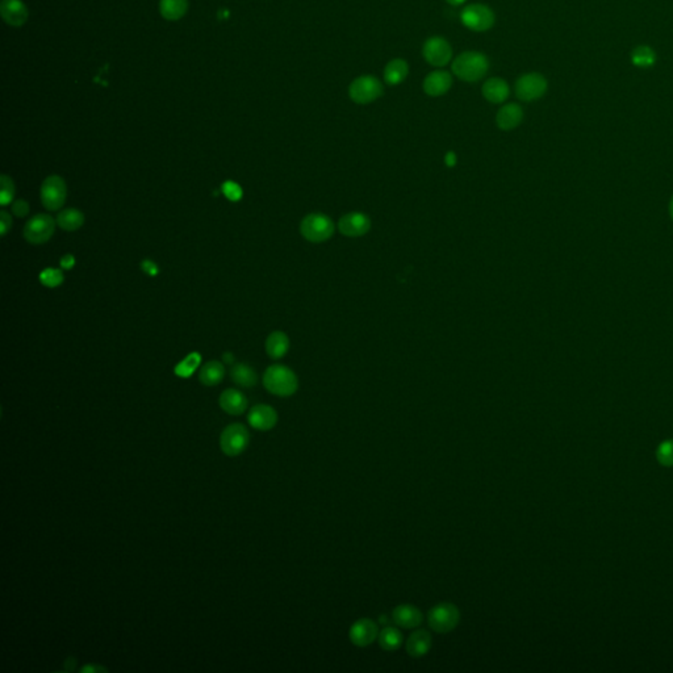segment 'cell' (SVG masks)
Returning a JSON list of instances; mask_svg holds the SVG:
<instances>
[{
	"label": "cell",
	"mask_w": 673,
	"mask_h": 673,
	"mask_svg": "<svg viewBox=\"0 0 673 673\" xmlns=\"http://www.w3.org/2000/svg\"><path fill=\"white\" fill-rule=\"evenodd\" d=\"M489 70V59L484 53L468 50L458 55L451 64L454 75L468 83L479 82Z\"/></svg>",
	"instance_id": "cell-1"
},
{
	"label": "cell",
	"mask_w": 673,
	"mask_h": 673,
	"mask_svg": "<svg viewBox=\"0 0 673 673\" xmlns=\"http://www.w3.org/2000/svg\"><path fill=\"white\" fill-rule=\"evenodd\" d=\"M263 384L270 393L280 398H288L298 391V376L286 366L274 364L266 370Z\"/></svg>",
	"instance_id": "cell-2"
},
{
	"label": "cell",
	"mask_w": 673,
	"mask_h": 673,
	"mask_svg": "<svg viewBox=\"0 0 673 673\" xmlns=\"http://www.w3.org/2000/svg\"><path fill=\"white\" fill-rule=\"evenodd\" d=\"M384 94L383 83L372 75H361L355 78L349 86V98L355 104L366 106L374 103Z\"/></svg>",
	"instance_id": "cell-3"
},
{
	"label": "cell",
	"mask_w": 673,
	"mask_h": 673,
	"mask_svg": "<svg viewBox=\"0 0 673 673\" xmlns=\"http://www.w3.org/2000/svg\"><path fill=\"white\" fill-rule=\"evenodd\" d=\"M461 22L472 32H486L495 25L496 16L491 7L474 3L464 7L463 11L461 12Z\"/></svg>",
	"instance_id": "cell-4"
},
{
	"label": "cell",
	"mask_w": 673,
	"mask_h": 673,
	"mask_svg": "<svg viewBox=\"0 0 673 673\" xmlns=\"http://www.w3.org/2000/svg\"><path fill=\"white\" fill-rule=\"evenodd\" d=\"M301 236L313 243L328 241L334 233L333 221L322 213H310L305 216L300 224Z\"/></svg>",
	"instance_id": "cell-5"
},
{
	"label": "cell",
	"mask_w": 673,
	"mask_h": 673,
	"mask_svg": "<svg viewBox=\"0 0 673 673\" xmlns=\"http://www.w3.org/2000/svg\"><path fill=\"white\" fill-rule=\"evenodd\" d=\"M461 621V612L451 602H441L431 607L428 613V623L438 634L453 631Z\"/></svg>",
	"instance_id": "cell-6"
},
{
	"label": "cell",
	"mask_w": 673,
	"mask_h": 673,
	"mask_svg": "<svg viewBox=\"0 0 673 673\" xmlns=\"http://www.w3.org/2000/svg\"><path fill=\"white\" fill-rule=\"evenodd\" d=\"M250 433L243 424L226 426L220 435V449L226 456H238L247 449Z\"/></svg>",
	"instance_id": "cell-7"
},
{
	"label": "cell",
	"mask_w": 673,
	"mask_h": 673,
	"mask_svg": "<svg viewBox=\"0 0 673 673\" xmlns=\"http://www.w3.org/2000/svg\"><path fill=\"white\" fill-rule=\"evenodd\" d=\"M549 89L547 79L540 73H526L516 80L514 92L522 101H535L544 96Z\"/></svg>",
	"instance_id": "cell-8"
},
{
	"label": "cell",
	"mask_w": 673,
	"mask_h": 673,
	"mask_svg": "<svg viewBox=\"0 0 673 673\" xmlns=\"http://www.w3.org/2000/svg\"><path fill=\"white\" fill-rule=\"evenodd\" d=\"M57 221L46 213L34 215L24 226V238L32 245L48 243L55 234Z\"/></svg>",
	"instance_id": "cell-9"
},
{
	"label": "cell",
	"mask_w": 673,
	"mask_h": 673,
	"mask_svg": "<svg viewBox=\"0 0 673 673\" xmlns=\"http://www.w3.org/2000/svg\"><path fill=\"white\" fill-rule=\"evenodd\" d=\"M422 55L429 65L441 68V67L447 66L451 62L453 48L446 38L440 36H433L430 38H428L422 46Z\"/></svg>",
	"instance_id": "cell-10"
},
{
	"label": "cell",
	"mask_w": 673,
	"mask_h": 673,
	"mask_svg": "<svg viewBox=\"0 0 673 673\" xmlns=\"http://www.w3.org/2000/svg\"><path fill=\"white\" fill-rule=\"evenodd\" d=\"M41 201L48 210H61L66 201L67 188L65 180L58 175L46 178L41 184Z\"/></svg>",
	"instance_id": "cell-11"
},
{
	"label": "cell",
	"mask_w": 673,
	"mask_h": 673,
	"mask_svg": "<svg viewBox=\"0 0 673 673\" xmlns=\"http://www.w3.org/2000/svg\"><path fill=\"white\" fill-rule=\"evenodd\" d=\"M379 628L372 619L361 618L354 622L349 631V638L356 647H367L379 638Z\"/></svg>",
	"instance_id": "cell-12"
},
{
	"label": "cell",
	"mask_w": 673,
	"mask_h": 673,
	"mask_svg": "<svg viewBox=\"0 0 673 673\" xmlns=\"http://www.w3.org/2000/svg\"><path fill=\"white\" fill-rule=\"evenodd\" d=\"M453 86V75L444 70H435L428 74L424 82V92L430 98H440L447 94Z\"/></svg>",
	"instance_id": "cell-13"
},
{
	"label": "cell",
	"mask_w": 673,
	"mask_h": 673,
	"mask_svg": "<svg viewBox=\"0 0 673 673\" xmlns=\"http://www.w3.org/2000/svg\"><path fill=\"white\" fill-rule=\"evenodd\" d=\"M371 228V220L361 212H350L341 217L338 222V229L343 236L355 238L362 237Z\"/></svg>",
	"instance_id": "cell-14"
},
{
	"label": "cell",
	"mask_w": 673,
	"mask_h": 673,
	"mask_svg": "<svg viewBox=\"0 0 673 673\" xmlns=\"http://www.w3.org/2000/svg\"><path fill=\"white\" fill-rule=\"evenodd\" d=\"M247 421L252 428L256 430L268 431L275 428L277 424V413L275 409L266 404H258L250 409Z\"/></svg>",
	"instance_id": "cell-15"
},
{
	"label": "cell",
	"mask_w": 673,
	"mask_h": 673,
	"mask_svg": "<svg viewBox=\"0 0 673 673\" xmlns=\"http://www.w3.org/2000/svg\"><path fill=\"white\" fill-rule=\"evenodd\" d=\"M0 13L6 24L11 27H22L29 16V12L22 0H1Z\"/></svg>",
	"instance_id": "cell-16"
},
{
	"label": "cell",
	"mask_w": 673,
	"mask_h": 673,
	"mask_svg": "<svg viewBox=\"0 0 673 673\" xmlns=\"http://www.w3.org/2000/svg\"><path fill=\"white\" fill-rule=\"evenodd\" d=\"M392 621L398 628L403 629H416L424 621V614L419 607L410 604H403L393 609Z\"/></svg>",
	"instance_id": "cell-17"
},
{
	"label": "cell",
	"mask_w": 673,
	"mask_h": 673,
	"mask_svg": "<svg viewBox=\"0 0 673 673\" xmlns=\"http://www.w3.org/2000/svg\"><path fill=\"white\" fill-rule=\"evenodd\" d=\"M523 120V110L517 103H508L502 106L496 115L497 126L501 131H513Z\"/></svg>",
	"instance_id": "cell-18"
},
{
	"label": "cell",
	"mask_w": 673,
	"mask_h": 673,
	"mask_svg": "<svg viewBox=\"0 0 673 673\" xmlns=\"http://www.w3.org/2000/svg\"><path fill=\"white\" fill-rule=\"evenodd\" d=\"M482 94L484 99L493 104H501L508 100L510 95V87L508 82L502 78L493 77L486 79L482 87Z\"/></svg>",
	"instance_id": "cell-19"
},
{
	"label": "cell",
	"mask_w": 673,
	"mask_h": 673,
	"mask_svg": "<svg viewBox=\"0 0 673 673\" xmlns=\"http://www.w3.org/2000/svg\"><path fill=\"white\" fill-rule=\"evenodd\" d=\"M219 404L225 413L231 416H240L247 409L249 403L243 392L229 388L221 393Z\"/></svg>",
	"instance_id": "cell-20"
},
{
	"label": "cell",
	"mask_w": 673,
	"mask_h": 673,
	"mask_svg": "<svg viewBox=\"0 0 673 673\" xmlns=\"http://www.w3.org/2000/svg\"><path fill=\"white\" fill-rule=\"evenodd\" d=\"M431 643L433 639L429 631L424 629L416 630L409 635L405 649L412 658H422L430 651Z\"/></svg>",
	"instance_id": "cell-21"
},
{
	"label": "cell",
	"mask_w": 673,
	"mask_h": 673,
	"mask_svg": "<svg viewBox=\"0 0 673 673\" xmlns=\"http://www.w3.org/2000/svg\"><path fill=\"white\" fill-rule=\"evenodd\" d=\"M408 62L403 58H393L384 67V80L389 86L401 85L408 78Z\"/></svg>",
	"instance_id": "cell-22"
},
{
	"label": "cell",
	"mask_w": 673,
	"mask_h": 673,
	"mask_svg": "<svg viewBox=\"0 0 673 673\" xmlns=\"http://www.w3.org/2000/svg\"><path fill=\"white\" fill-rule=\"evenodd\" d=\"M289 338L283 331H273L266 341V352L270 358L280 359L287 354Z\"/></svg>",
	"instance_id": "cell-23"
},
{
	"label": "cell",
	"mask_w": 673,
	"mask_h": 673,
	"mask_svg": "<svg viewBox=\"0 0 673 673\" xmlns=\"http://www.w3.org/2000/svg\"><path fill=\"white\" fill-rule=\"evenodd\" d=\"M188 11V0H161L159 12L162 17L168 22H178Z\"/></svg>",
	"instance_id": "cell-24"
},
{
	"label": "cell",
	"mask_w": 673,
	"mask_h": 673,
	"mask_svg": "<svg viewBox=\"0 0 673 673\" xmlns=\"http://www.w3.org/2000/svg\"><path fill=\"white\" fill-rule=\"evenodd\" d=\"M225 376V368L219 361H210L204 364L200 370L199 380L207 386H215L220 384Z\"/></svg>",
	"instance_id": "cell-25"
},
{
	"label": "cell",
	"mask_w": 673,
	"mask_h": 673,
	"mask_svg": "<svg viewBox=\"0 0 673 673\" xmlns=\"http://www.w3.org/2000/svg\"><path fill=\"white\" fill-rule=\"evenodd\" d=\"M231 377L237 386L252 388L258 383V375L250 366L245 363L234 364L231 370Z\"/></svg>",
	"instance_id": "cell-26"
},
{
	"label": "cell",
	"mask_w": 673,
	"mask_h": 673,
	"mask_svg": "<svg viewBox=\"0 0 673 673\" xmlns=\"http://www.w3.org/2000/svg\"><path fill=\"white\" fill-rule=\"evenodd\" d=\"M57 225L67 231V232H74L78 231L83 222H85V215L79 210L75 208H67L64 210L57 216Z\"/></svg>",
	"instance_id": "cell-27"
},
{
	"label": "cell",
	"mask_w": 673,
	"mask_h": 673,
	"mask_svg": "<svg viewBox=\"0 0 673 673\" xmlns=\"http://www.w3.org/2000/svg\"><path fill=\"white\" fill-rule=\"evenodd\" d=\"M404 643L403 632L393 626H386L379 632V644L386 651H396Z\"/></svg>",
	"instance_id": "cell-28"
},
{
	"label": "cell",
	"mask_w": 673,
	"mask_h": 673,
	"mask_svg": "<svg viewBox=\"0 0 673 673\" xmlns=\"http://www.w3.org/2000/svg\"><path fill=\"white\" fill-rule=\"evenodd\" d=\"M631 62H632L634 66L640 67V68H649V67L655 65L656 53L650 46L639 45L631 53Z\"/></svg>",
	"instance_id": "cell-29"
},
{
	"label": "cell",
	"mask_w": 673,
	"mask_h": 673,
	"mask_svg": "<svg viewBox=\"0 0 673 673\" xmlns=\"http://www.w3.org/2000/svg\"><path fill=\"white\" fill-rule=\"evenodd\" d=\"M201 362V356L198 353H191L175 367V374L180 377H189Z\"/></svg>",
	"instance_id": "cell-30"
},
{
	"label": "cell",
	"mask_w": 673,
	"mask_h": 673,
	"mask_svg": "<svg viewBox=\"0 0 673 673\" xmlns=\"http://www.w3.org/2000/svg\"><path fill=\"white\" fill-rule=\"evenodd\" d=\"M64 274L58 268H46L40 274V282L44 284L45 287L55 288L58 287L64 282Z\"/></svg>",
	"instance_id": "cell-31"
},
{
	"label": "cell",
	"mask_w": 673,
	"mask_h": 673,
	"mask_svg": "<svg viewBox=\"0 0 673 673\" xmlns=\"http://www.w3.org/2000/svg\"><path fill=\"white\" fill-rule=\"evenodd\" d=\"M0 204L6 207L7 204L11 203L15 196V184L13 180L8 175H1L0 178Z\"/></svg>",
	"instance_id": "cell-32"
},
{
	"label": "cell",
	"mask_w": 673,
	"mask_h": 673,
	"mask_svg": "<svg viewBox=\"0 0 673 673\" xmlns=\"http://www.w3.org/2000/svg\"><path fill=\"white\" fill-rule=\"evenodd\" d=\"M656 456L659 463L663 465H667V467L673 465V441L663 442L656 451Z\"/></svg>",
	"instance_id": "cell-33"
},
{
	"label": "cell",
	"mask_w": 673,
	"mask_h": 673,
	"mask_svg": "<svg viewBox=\"0 0 673 673\" xmlns=\"http://www.w3.org/2000/svg\"><path fill=\"white\" fill-rule=\"evenodd\" d=\"M221 189H222L224 195H225L228 199L233 200V201L240 200L243 198V189H241V187H240L236 182H231V180H229V182H225V183L222 184Z\"/></svg>",
	"instance_id": "cell-34"
},
{
	"label": "cell",
	"mask_w": 673,
	"mask_h": 673,
	"mask_svg": "<svg viewBox=\"0 0 673 673\" xmlns=\"http://www.w3.org/2000/svg\"><path fill=\"white\" fill-rule=\"evenodd\" d=\"M12 213L16 217H25L29 213V204L25 200H16L12 204Z\"/></svg>",
	"instance_id": "cell-35"
},
{
	"label": "cell",
	"mask_w": 673,
	"mask_h": 673,
	"mask_svg": "<svg viewBox=\"0 0 673 673\" xmlns=\"http://www.w3.org/2000/svg\"><path fill=\"white\" fill-rule=\"evenodd\" d=\"M11 226L12 219L10 213L7 210H1L0 212V232H1V236H6L8 231L11 229Z\"/></svg>",
	"instance_id": "cell-36"
},
{
	"label": "cell",
	"mask_w": 673,
	"mask_h": 673,
	"mask_svg": "<svg viewBox=\"0 0 673 673\" xmlns=\"http://www.w3.org/2000/svg\"><path fill=\"white\" fill-rule=\"evenodd\" d=\"M141 268H143V271H144V273H146L147 275L150 276L157 275V274L159 273V268H158V266L155 265L154 262H153V261H150V259H145V261H143V263H141Z\"/></svg>",
	"instance_id": "cell-37"
},
{
	"label": "cell",
	"mask_w": 673,
	"mask_h": 673,
	"mask_svg": "<svg viewBox=\"0 0 673 673\" xmlns=\"http://www.w3.org/2000/svg\"><path fill=\"white\" fill-rule=\"evenodd\" d=\"M59 265H61V268H64V270H71L75 265V256L71 254L64 255L61 258Z\"/></svg>",
	"instance_id": "cell-38"
},
{
	"label": "cell",
	"mask_w": 673,
	"mask_h": 673,
	"mask_svg": "<svg viewBox=\"0 0 673 673\" xmlns=\"http://www.w3.org/2000/svg\"><path fill=\"white\" fill-rule=\"evenodd\" d=\"M89 671H107V670H106V668H101V667H91V665H89V667H83V668L80 670V672H89Z\"/></svg>",
	"instance_id": "cell-39"
},
{
	"label": "cell",
	"mask_w": 673,
	"mask_h": 673,
	"mask_svg": "<svg viewBox=\"0 0 673 673\" xmlns=\"http://www.w3.org/2000/svg\"><path fill=\"white\" fill-rule=\"evenodd\" d=\"M233 361H234V356H233L232 354H224V362H225V363L232 364Z\"/></svg>",
	"instance_id": "cell-40"
},
{
	"label": "cell",
	"mask_w": 673,
	"mask_h": 673,
	"mask_svg": "<svg viewBox=\"0 0 673 673\" xmlns=\"http://www.w3.org/2000/svg\"><path fill=\"white\" fill-rule=\"evenodd\" d=\"M446 1L453 7H458V6H462L465 3V0H446Z\"/></svg>",
	"instance_id": "cell-41"
},
{
	"label": "cell",
	"mask_w": 673,
	"mask_h": 673,
	"mask_svg": "<svg viewBox=\"0 0 673 673\" xmlns=\"http://www.w3.org/2000/svg\"><path fill=\"white\" fill-rule=\"evenodd\" d=\"M670 215H671V219L673 220V196L671 201H670Z\"/></svg>",
	"instance_id": "cell-42"
}]
</instances>
